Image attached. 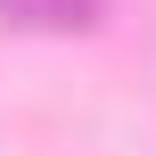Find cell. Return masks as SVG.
<instances>
[{
  "label": "cell",
  "instance_id": "obj_1",
  "mask_svg": "<svg viewBox=\"0 0 156 156\" xmlns=\"http://www.w3.org/2000/svg\"><path fill=\"white\" fill-rule=\"evenodd\" d=\"M107 0H0L8 25H33V33H74V25H99Z\"/></svg>",
  "mask_w": 156,
  "mask_h": 156
}]
</instances>
